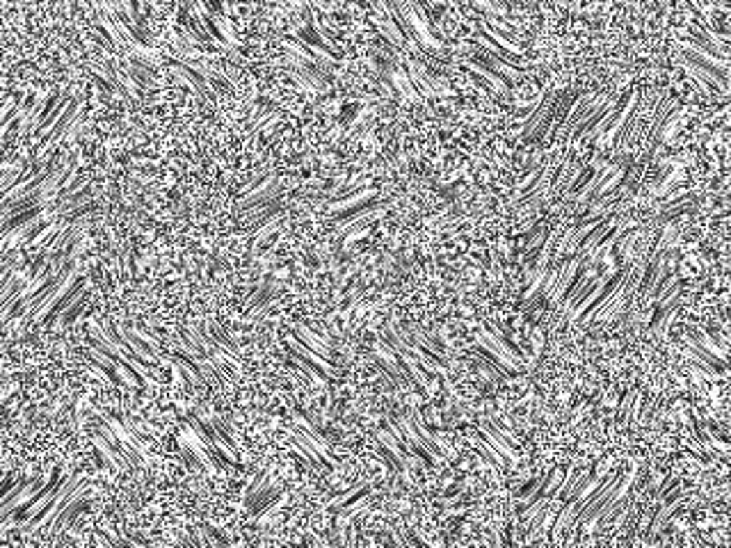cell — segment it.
I'll return each mask as SVG.
<instances>
[{"label": "cell", "instance_id": "6da1fadb", "mask_svg": "<svg viewBox=\"0 0 731 548\" xmlns=\"http://www.w3.org/2000/svg\"><path fill=\"white\" fill-rule=\"evenodd\" d=\"M635 98H638L635 89H626V94L619 96V98L615 100V103H612L608 117L603 119V122H601L597 128H594V131H592L590 135H585L583 140H592V137H601V140H603V137H612V135H615L617 128L624 126V122L630 117V112L635 110Z\"/></svg>", "mask_w": 731, "mask_h": 548}, {"label": "cell", "instance_id": "7a4b0ae2", "mask_svg": "<svg viewBox=\"0 0 731 548\" xmlns=\"http://www.w3.org/2000/svg\"><path fill=\"white\" fill-rule=\"evenodd\" d=\"M681 53H683V62H685V64H690V67L699 69L701 73H706L709 78H713V80L718 82L722 91H727V87H729L727 62H716V60H709L704 53H699L697 48H688V46H683Z\"/></svg>", "mask_w": 731, "mask_h": 548}, {"label": "cell", "instance_id": "3957f363", "mask_svg": "<svg viewBox=\"0 0 731 548\" xmlns=\"http://www.w3.org/2000/svg\"><path fill=\"white\" fill-rule=\"evenodd\" d=\"M78 110H80V100H78V98H71L69 105L64 107L62 117L53 124L51 131L46 133V135L41 137V140H39V160H46V151H48L53 144H58V142L62 140V137L67 135V131H69L71 124H73V119L78 117Z\"/></svg>", "mask_w": 731, "mask_h": 548}, {"label": "cell", "instance_id": "277c9868", "mask_svg": "<svg viewBox=\"0 0 731 548\" xmlns=\"http://www.w3.org/2000/svg\"><path fill=\"white\" fill-rule=\"evenodd\" d=\"M402 420H405L407 432H409L411 436H414V441H418L420 445H423L429 455H432V457H448V459H451V457H453L451 448H448V445L441 441V438H436L434 434H429L427 429H425V425L420 423L418 416L402 418Z\"/></svg>", "mask_w": 731, "mask_h": 548}, {"label": "cell", "instance_id": "5b68a950", "mask_svg": "<svg viewBox=\"0 0 731 548\" xmlns=\"http://www.w3.org/2000/svg\"><path fill=\"white\" fill-rule=\"evenodd\" d=\"M370 18H373V23L377 25L380 34L384 37V41H387L389 46H393V48H411L405 37L400 34L398 25L393 23V18H391V14H389V7H387V5H382V3L373 5V16H370Z\"/></svg>", "mask_w": 731, "mask_h": 548}, {"label": "cell", "instance_id": "8992f818", "mask_svg": "<svg viewBox=\"0 0 731 548\" xmlns=\"http://www.w3.org/2000/svg\"><path fill=\"white\" fill-rule=\"evenodd\" d=\"M292 336H295V341L304 347V350H309L311 354L320 356L323 361H332V350H329V338L313 332L311 327L297 322L295 327H292Z\"/></svg>", "mask_w": 731, "mask_h": 548}, {"label": "cell", "instance_id": "52a82bcc", "mask_svg": "<svg viewBox=\"0 0 731 548\" xmlns=\"http://www.w3.org/2000/svg\"><path fill=\"white\" fill-rule=\"evenodd\" d=\"M478 345L487 347L489 352H493L496 356H500L507 365L512 363H521V352L517 350V345H512L505 338H500L496 334H491L489 329H478Z\"/></svg>", "mask_w": 731, "mask_h": 548}, {"label": "cell", "instance_id": "ba28073f", "mask_svg": "<svg viewBox=\"0 0 731 548\" xmlns=\"http://www.w3.org/2000/svg\"><path fill=\"white\" fill-rule=\"evenodd\" d=\"M286 350H288V354H290V359L297 361L299 365H304V368H306L311 374H313V377H316L318 381H327V379H329V363L320 359V356H316V354H311L309 350H304V347H302L297 341H290Z\"/></svg>", "mask_w": 731, "mask_h": 548}, {"label": "cell", "instance_id": "9c48e42d", "mask_svg": "<svg viewBox=\"0 0 731 548\" xmlns=\"http://www.w3.org/2000/svg\"><path fill=\"white\" fill-rule=\"evenodd\" d=\"M164 64H167V69L169 71H174V73H176V76H181V78H186L188 82H190V85L192 87H195L197 89V94H201V96H204V98H210V100H215V91L213 89H210V85H208V80L204 78V73H201L197 67H192V64H183V62H176V60H167V62H164Z\"/></svg>", "mask_w": 731, "mask_h": 548}, {"label": "cell", "instance_id": "30bf717a", "mask_svg": "<svg viewBox=\"0 0 731 548\" xmlns=\"http://www.w3.org/2000/svg\"><path fill=\"white\" fill-rule=\"evenodd\" d=\"M478 436L482 438L484 443H489L498 455L505 457L510 464L515 462V448H512V443L507 441V436L503 434L500 429L491 423V420H484V423L478 427Z\"/></svg>", "mask_w": 731, "mask_h": 548}, {"label": "cell", "instance_id": "8fae6325", "mask_svg": "<svg viewBox=\"0 0 731 548\" xmlns=\"http://www.w3.org/2000/svg\"><path fill=\"white\" fill-rule=\"evenodd\" d=\"M297 39L302 41V44H304V46H309V48L311 51H313V53H320V55H325V58H332V60H341V48H336V46H332V44H327L325 39H323V37H320L318 32H316V27L313 25H304V27H302V30L297 32Z\"/></svg>", "mask_w": 731, "mask_h": 548}, {"label": "cell", "instance_id": "7c38bea8", "mask_svg": "<svg viewBox=\"0 0 731 548\" xmlns=\"http://www.w3.org/2000/svg\"><path fill=\"white\" fill-rule=\"evenodd\" d=\"M583 265V259H578V256H574L571 261H564L560 268H557V274H555V281H553V288L548 290V299L553 301V304H557L562 297V292L567 288V283L571 281V277L576 274V270H578Z\"/></svg>", "mask_w": 731, "mask_h": 548}, {"label": "cell", "instance_id": "4fadbf2b", "mask_svg": "<svg viewBox=\"0 0 731 548\" xmlns=\"http://www.w3.org/2000/svg\"><path fill=\"white\" fill-rule=\"evenodd\" d=\"M681 115H683V107H681V105H674V107L670 110V112L658 119L656 126H654V135H652V151L658 149V144L665 142L667 137L672 135L674 126H676V122H679Z\"/></svg>", "mask_w": 731, "mask_h": 548}, {"label": "cell", "instance_id": "5bb4252c", "mask_svg": "<svg viewBox=\"0 0 731 548\" xmlns=\"http://www.w3.org/2000/svg\"><path fill=\"white\" fill-rule=\"evenodd\" d=\"M382 208H384V201H380L377 197H373V199L359 201V204H354L352 208L341 210V213H336V217H338V224L345 226V224L354 222V219H359V217L368 215V213H375V210H382Z\"/></svg>", "mask_w": 731, "mask_h": 548}, {"label": "cell", "instance_id": "9a60e30c", "mask_svg": "<svg viewBox=\"0 0 731 548\" xmlns=\"http://www.w3.org/2000/svg\"><path fill=\"white\" fill-rule=\"evenodd\" d=\"M380 213H382V210H375V213H368V215H363V217H359V219H354V222H350V224L341 226V237H343V242H345V244L354 242L361 233H366L370 226L377 224Z\"/></svg>", "mask_w": 731, "mask_h": 548}, {"label": "cell", "instance_id": "2e32d148", "mask_svg": "<svg viewBox=\"0 0 731 548\" xmlns=\"http://www.w3.org/2000/svg\"><path fill=\"white\" fill-rule=\"evenodd\" d=\"M373 197H377V195H375V190L361 188V190H354V192H350V195H343V197L329 199L327 204H325V208L329 210V213H341V210H345V208H352L354 204H359V201L373 199Z\"/></svg>", "mask_w": 731, "mask_h": 548}, {"label": "cell", "instance_id": "e0dca14e", "mask_svg": "<svg viewBox=\"0 0 731 548\" xmlns=\"http://www.w3.org/2000/svg\"><path fill=\"white\" fill-rule=\"evenodd\" d=\"M688 37H690V39L694 41V46H699V48H701L704 53H709V55H718V58H722V60L727 62L725 46H722V44L718 41V37L701 32L699 27H690V30H688ZM701 51H699V53H701Z\"/></svg>", "mask_w": 731, "mask_h": 548}, {"label": "cell", "instance_id": "ac0fdd59", "mask_svg": "<svg viewBox=\"0 0 731 548\" xmlns=\"http://www.w3.org/2000/svg\"><path fill=\"white\" fill-rule=\"evenodd\" d=\"M610 224H612L610 219H603V222H599L597 226H594L592 231L581 240V244L576 247V256H578V259H585V254H592L594 249H597L599 242L603 240V235L608 233Z\"/></svg>", "mask_w": 731, "mask_h": 548}, {"label": "cell", "instance_id": "d6986e66", "mask_svg": "<svg viewBox=\"0 0 731 548\" xmlns=\"http://www.w3.org/2000/svg\"><path fill=\"white\" fill-rule=\"evenodd\" d=\"M551 98H553V91H548V89L544 91L542 96L537 98V105H535V110H533V115H530L528 122H524V126H521V135L530 137V133H535V128H537L539 122L544 119L548 105H551Z\"/></svg>", "mask_w": 731, "mask_h": 548}, {"label": "cell", "instance_id": "ffe728a7", "mask_svg": "<svg viewBox=\"0 0 731 548\" xmlns=\"http://www.w3.org/2000/svg\"><path fill=\"white\" fill-rule=\"evenodd\" d=\"M206 327H208V329H206V334H208L210 338H213V341H215L219 347H222L224 352H228V354L238 356V343L233 341L231 336L226 334V329H224V327H219V325H215V322H206Z\"/></svg>", "mask_w": 731, "mask_h": 548}, {"label": "cell", "instance_id": "44dd1931", "mask_svg": "<svg viewBox=\"0 0 731 548\" xmlns=\"http://www.w3.org/2000/svg\"><path fill=\"white\" fill-rule=\"evenodd\" d=\"M89 297H91V290L85 288V290H82V295H80L76 301H73V304L60 315V322H62V325H73V322H76V320H78L82 313H85V306L89 304Z\"/></svg>", "mask_w": 731, "mask_h": 548}, {"label": "cell", "instance_id": "7402d4cb", "mask_svg": "<svg viewBox=\"0 0 731 548\" xmlns=\"http://www.w3.org/2000/svg\"><path fill=\"white\" fill-rule=\"evenodd\" d=\"M478 354H480V359L482 361H487L489 365H491V368H496L500 374H503V377H505V379H512V377H517V370L515 368H512V365H507L505 361H503L500 359V356H496V354H493V352H489L487 350V347H482V345H478Z\"/></svg>", "mask_w": 731, "mask_h": 548}, {"label": "cell", "instance_id": "603a6c76", "mask_svg": "<svg viewBox=\"0 0 731 548\" xmlns=\"http://www.w3.org/2000/svg\"><path fill=\"white\" fill-rule=\"evenodd\" d=\"M473 443H475V448H478V450H480V455L484 457V462L491 464V466H496L498 471L507 469V466H510V462L505 459V457L498 455V452L493 450V448H491L489 443H484L482 438H473Z\"/></svg>", "mask_w": 731, "mask_h": 548}, {"label": "cell", "instance_id": "cb8c5ba5", "mask_svg": "<svg viewBox=\"0 0 731 548\" xmlns=\"http://www.w3.org/2000/svg\"><path fill=\"white\" fill-rule=\"evenodd\" d=\"M661 263H663V259H652L647 263V268L642 272V279H640V286H638L640 292H649L654 288L658 274H661Z\"/></svg>", "mask_w": 731, "mask_h": 548}, {"label": "cell", "instance_id": "d4e9b609", "mask_svg": "<svg viewBox=\"0 0 731 548\" xmlns=\"http://www.w3.org/2000/svg\"><path fill=\"white\" fill-rule=\"evenodd\" d=\"M283 44H286V46H288V48H290V53H292V55H295V58H299V60H304V62H311V64H316V60H318V55H316L313 51H311V48H309V46H304V44H302V41L297 39V37H283Z\"/></svg>", "mask_w": 731, "mask_h": 548}, {"label": "cell", "instance_id": "484cf974", "mask_svg": "<svg viewBox=\"0 0 731 548\" xmlns=\"http://www.w3.org/2000/svg\"><path fill=\"white\" fill-rule=\"evenodd\" d=\"M377 457H380V459H382L384 464H389V469H391V471H396V473H402V475H405V471H407L405 459H402V457H400V455H396L393 450H389L387 445H382L380 441H377Z\"/></svg>", "mask_w": 731, "mask_h": 548}, {"label": "cell", "instance_id": "4316f807", "mask_svg": "<svg viewBox=\"0 0 731 548\" xmlns=\"http://www.w3.org/2000/svg\"><path fill=\"white\" fill-rule=\"evenodd\" d=\"M69 100H71V98H62V100H60V103H58V105H55V107H53V112H51L48 117H46V119H44V122L39 124V128H37V131H34L32 135H34V137H39V140H41V137H44V135H46V133H48V131H51V128H53V124H55V122H58V119L62 117V112H64V107H67V105H69Z\"/></svg>", "mask_w": 731, "mask_h": 548}, {"label": "cell", "instance_id": "83f0119b", "mask_svg": "<svg viewBox=\"0 0 731 548\" xmlns=\"http://www.w3.org/2000/svg\"><path fill=\"white\" fill-rule=\"evenodd\" d=\"M274 297H277V288L263 286V288L250 299V304H247V311H259V308H263V306H268Z\"/></svg>", "mask_w": 731, "mask_h": 548}, {"label": "cell", "instance_id": "f1b7e54d", "mask_svg": "<svg viewBox=\"0 0 731 548\" xmlns=\"http://www.w3.org/2000/svg\"><path fill=\"white\" fill-rule=\"evenodd\" d=\"M683 64H685V62H683ZM685 69H688V73H690V76H692L694 80H699V85H701L704 89H706V91H722L718 82L713 80V78H709L706 73H701L699 69L690 67V64H685Z\"/></svg>", "mask_w": 731, "mask_h": 548}, {"label": "cell", "instance_id": "f546056e", "mask_svg": "<svg viewBox=\"0 0 731 548\" xmlns=\"http://www.w3.org/2000/svg\"><path fill=\"white\" fill-rule=\"evenodd\" d=\"M204 535L210 539V544H213V548H228L226 535H224L219 528H215V526H210V523H208V526L204 528Z\"/></svg>", "mask_w": 731, "mask_h": 548}, {"label": "cell", "instance_id": "4dcf8cb0", "mask_svg": "<svg viewBox=\"0 0 731 548\" xmlns=\"http://www.w3.org/2000/svg\"><path fill=\"white\" fill-rule=\"evenodd\" d=\"M592 176H594V171H592V169H583V171L578 174V178L574 181V185L569 188L571 195H581V192H583L585 188H588V183L592 181Z\"/></svg>", "mask_w": 731, "mask_h": 548}, {"label": "cell", "instance_id": "1f68e13d", "mask_svg": "<svg viewBox=\"0 0 731 548\" xmlns=\"http://www.w3.org/2000/svg\"><path fill=\"white\" fill-rule=\"evenodd\" d=\"M478 370L484 374V377H487L489 381H496V384H503V381H507L505 377H503V374L496 370V368H491V365L487 363V361H482V359H478Z\"/></svg>", "mask_w": 731, "mask_h": 548}, {"label": "cell", "instance_id": "d6a6232c", "mask_svg": "<svg viewBox=\"0 0 731 548\" xmlns=\"http://www.w3.org/2000/svg\"><path fill=\"white\" fill-rule=\"evenodd\" d=\"M391 76L398 82V87L405 91L407 98H416V91H414V87H411V82L407 80V73H391Z\"/></svg>", "mask_w": 731, "mask_h": 548}, {"label": "cell", "instance_id": "836d02e7", "mask_svg": "<svg viewBox=\"0 0 731 548\" xmlns=\"http://www.w3.org/2000/svg\"><path fill=\"white\" fill-rule=\"evenodd\" d=\"M544 478H546V475H539V478H535V480L526 482L524 487L519 489V498H521V500H528V498L533 496V493L537 491V487H539V484H542V480H544Z\"/></svg>", "mask_w": 731, "mask_h": 548}, {"label": "cell", "instance_id": "e575fe53", "mask_svg": "<svg viewBox=\"0 0 731 548\" xmlns=\"http://www.w3.org/2000/svg\"><path fill=\"white\" fill-rule=\"evenodd\" d=\"M581 475H583V471H574V469H571V471H567V480L571 482V487H574L576 482H578ZM564 491H567V482H562V484H560V489H557V496H555V498H562V496H567Z\"/></svg>", "mask_w": 731, "mask_h": 548}, {"label": "cell", "instance_id": "d590c367", "mask_svg": "<svg viewBox=\"0 0 731 548\" xmlns=\"http://www.w3.org/2000/svg\"><path fill=\"white\" fill-rule=\"evenodd\" d=\"M16 484H18V478H14V475H5V480L0 482V500H3L7 493L16 487Z\"/></svg>", "mask_w": 731, "mask_h": 548}, {"label": "cell", "instance_id": "8d00e7d4", "mask_svg": "<svg viewBox=\"0 0 731 548\" xmlns=\"http://www.w3.org/2000/svg\"><path fill=\"white\" fill-rule=\"evenodd\" d=\"M94 82H96V87H98L101 91H105V94H112V91H115V87L110 85V82H105L101 76H94Z\"/></svg>", "mask_w": 731, "mask_h": 548}, {"label": "cell", "instance_id": "74e56055", "mask_svg": "<svg viewBox=\"0 0 731 548\" xmlns=\"http://www.w3.org/2000/svg\"><path fill=\"white\" fill-rule=\"evenodd\" d=\"M407 539H409V544L414 546V548H429V546L423 542V539H420L418 535H414V533H407Z\"/></svg>", "mask_w": 731, "mask_h": 548}]
</instances>
